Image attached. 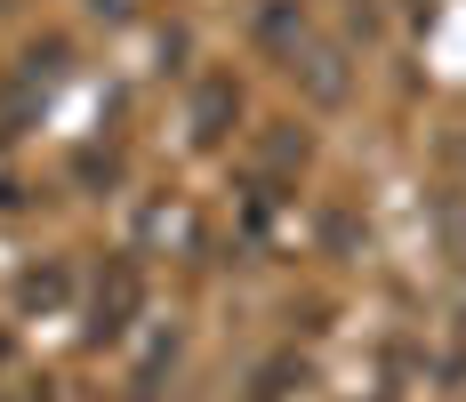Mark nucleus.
Here are the masks:
<instances>
[{"label":"nucleus","mask_w":466,"mask_h":402,"mask_svg":"<svg viewBox=\"0 0 466 402\" xmlns=\"http://www.w3.org/2000/svg\"><path fill=\"white\" fill-rule=\"evenodd\" d=\"M281 73H289V81H298V89L314 97V105H322V113H338V105H346V97H354V73H346V48L329 41V33H314V25H306V33H298V41L281 48Z\"/></svg>","instance_id":"obj_1"},{"label":"nucleus","mask_w":466,"mask_h":402,"mask_svg":"<svg viewBox=\"0 0 466 402\" xmlns=\"http://www.w3.org/2000/svg\"><path fill=\"white\" fill-rule=\"evenodd\" d=\"M145 314V266L137 258H105L89 290V346H113V338H129V322Z\"/></svg>","instance_id":"obj_2"},{"label":"nucleus","mask_w":466,"mask_h":402,"mask_svg":"<svg viewBox=\"0 0 466 402\" xmlns=\"http://www.w3.org/2000/svg\"><path fill=\"white\" fill-rule=\"evenodd\" d=\"M233 121H241V89H233L226 73H209V81L193 89V145H226Z\"/></svg>","instance_id":"obj_3"},{"label":"nucleus","mask_w":466,"mask_h":402,"mask_svg":"<svg viewBox=\"0 0 466 402\" xmlns=\"http://www.w3.org/2000/svg\"><path fill=\"white\" fill-rule=\"evenodd\" d=\"M56 290H65V273H56V266H48V273H25V306H48Z\"/></svg>","instance_id":"obj_4"}]
</instances>
